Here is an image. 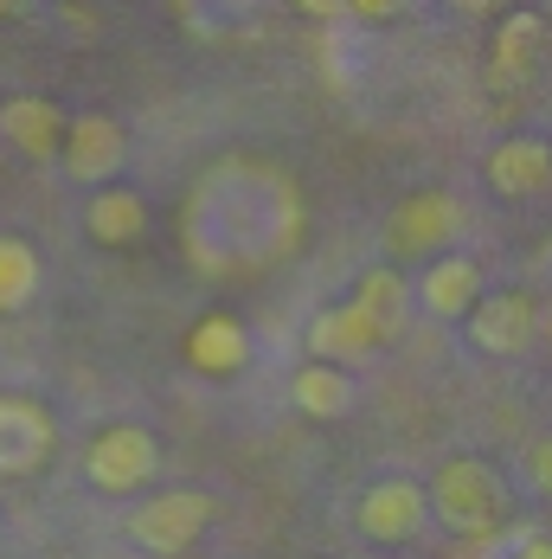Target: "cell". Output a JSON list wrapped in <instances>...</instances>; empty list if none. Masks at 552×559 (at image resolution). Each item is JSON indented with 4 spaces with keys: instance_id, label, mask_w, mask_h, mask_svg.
Wrapping results in <instances>:
<instances>
[{
    "instance_id": "cell-1",
    "label": "cell",
    "mask_w": 552,
    "mask_h": 559,
    "mask_svg": "<svg viewBox=\"0 0 552 559\" xmlns=\"http://www.w3.org/2000/svg\"><path fill=\"white\" fill-rule=\"evenodd\" d=\"M424 496H431L443 527L463 534V540H489L501 527V514H507V483H501L495 463H482V456H449Z\"/></svg>"
},
{
    "instance_id": "cell-2",
    "label": "cell",
    "mask_w": 552,
    "mask_h": 559,
    "mask_svg": "<svg viewBox=\"0 0 552 559\" xmlns=\"http://www.w3.org/2000/svg\"><path fill=\"white\" fill-rule=\"evenodd\" d=\"M84 469H91V483H97L104 496H135V489L155 483L161 444H155V431H142V425H104V431L91 438Z\"/></svg>"
},
{
    "instance_id": "cell-3",
    "label": "cell",
    "mask_w": 552,
    "mask_h": 559,
    "mask_svg": "<svg viewBox=\"0 0 552 559\" xmlns=\"http://www.w3.org/2000/svg\"><path fill=\"white\" fill-rule=\"evenodd\" d=\"M206 527H213V496L206 489H167V496H148L129 514V534L148 554H187Z\"/></svg>"
},
{
    "instance_id": "cell-4",
    "label": "cell",
    "mask_w": 552,
    "mask_h": 559,
    "mask_svg": "<svg viewBox=\"0 0 552 559\" xmlns=\"http://www.w3.org/2000/svg\"><path fill=\"white\" fill-rule=\"evenodd\" d=\"M58 162L71 180H84V187H104L122 174L129 162V129L116 122V116L91 110V116H64V142H58Z\"/></svg>"
},
{
    "instance_id": "cell-5",
    "label": "cell",
    "mask_w": 552,
    "mask_h": 559,
    "mask_svg": "<svg viewBox=\"0 0 552 559\" xmlns=\"http://www.w3.org/2000/svg\"><path fill=\"white\" fill-rule=\"evenodd\" d=\"M456 231H463V206H456L443 187H424V193H411V200L392 206L386 251L392 258H431V251H443Z\"/></svg>"
},
{
    "instance_id": "cell-6",
    "label": "cell",
    "mask_w": 552,
    "mask_h": 559,
    "mask_svg": "<svg viewBox=\"0 0 552 559\" xmlns=\"http://www.w3.org/2000/svg\"><path fill=\"white\" fill-rule=\"evenodd\" d=\"M463 322H469V341H476L482 354L514 360V354H527L533 335H540V302H533L527 289H495V296H476Z\"/></svg>"
},
{
    "instance_id": "cell-7",
    "label": "cell",
    "mask_w": 552,
    "mask_h": 559,
    "mask_svg": "<svg viewBox=\"0 0 552 559\" xmlns=\"http://www.w3.org/2000/svg\"><path fill=\"white\" fill-rule=\"evenodd\" d=\"M424 521H431V496H424L418 483H405V476H386V483H373V489L360 496V534L380 540V547L418 540Z\"/></svg>"
},
{
    "instance_id": "cell-8",
    "label": "cell",
    "mask_w": 552,
    "mask_h": 559,
    "mask_svg": "<svg viewBox=\"0 0 552 559\" xmlns=\"http://www.w3.org/2000/svg\"><path fill=\"white\" fill-rule=\"evenodd\" d=\"M386 347V335H380V322L347 296V302H334V309H322L315 322H309V360H334V367H360V360H373Z\"/></svg>"
},
{
    "instance_id": "cell-9",
    "label": "cell",
    "mask_w": 552,
    "mask_h": 559,
    "mask_svg": "<svg viewBox=\"0 0 552 559\" xmlns=\"http://www.w3.org/2000/svg\"><path fill=\"white\" fill-rule=\"evenodd\" d=\"M52 456V418L39 399H0V476H33Z\"/></svg>"
},
{
    "instance_id": "cell-10",
    "label": "cell",
    "mask_w": 552,
    "mask_h": 559,
    "mask_svg": "<svg viewBox=\"0 0 552 559\" xmlns=\"http://www.w3.org/2000/svg\"><path fill=\"white\" fill-rule=\"evenodd\" d=\"M411 296H418V309H424L431 322H463V316H469V302L482 296V264H476V258H463V251L431 258Z\"/></svg>"
},
{
    "instance_id": "cell-11",
    "label": "cell",
    "mask_w": 552,
    "mask_h": 559,
    "mask_svg": "<svg viewBox=\"0 0 552 559\" xmlns=\"http://www.w3.org/2000/svg\"><path fill=\"white\" fill-rule=\"evenodd\" d=\"M482 180L495 187L501 200H527V193L552 187V148L540 142V135H507V142H495V148H489Z\"/></svg>"
},
{
    "instance_id": "cell-12",
    "label": "cell",
    "mask_w": 552,
    "mask_h": 559,
    "mask_svg": "<svg viewBox=\"0 0 552 559\" xmlns=\"http://www.w3.org/2000/svg\"><path fill=\"white\" fill-rule=\"evenodd\" d=\"M84 231L104 245V251H122V245H142L148 238V200L135 187H97L91 206H84Z\"/></svg>"
},
{
    "instance_id": "cell-13",
    "label": "cell",
    "mask_w": 552,
    "mask_h": 559,
    "mask_svg": "<svg viewBox=\"0 0 552 559\" xmlns=\"http://www.w3.org/2000/svg\"><path fill=\"white\" fill-rule=\"evenodd\" d=\"M0 135H7L26 162H58L64 110H58L52 97H7V110H0Z\"/></svg>"
},
{
    "instance_id": "cell-14",
    "label": "cell",
    "mask_w": 552,
    "mask_h": 559,
    "mask_svg": "<svg viewBox=\"0 0 552 559\" xmlns=\"http://www.w3.org/2000/svg\"><path fill=\"white\" fill-rule=\"evenodd\" d=\"M187 360H193L200 373H213V380L244 373V360H251L244 322H238V316H225V309H213L206 322H193V335H187Z\"/></svg>"
},
{
    "instance_id": "cell-15",
    "label": "cell",
    "mask_w": 552,
    "mask_h": 559,
    "mask_svg": "<svg viewBox=\"0 0 552 559\" xmlns=\"http://www.w3.org/2000/svg\"><path fill=\"white\" fill-rule=\"evenodd\" d=\"M289 399H296V412H309V418H347V412H353V380H347V367H334V360H309V367L289 380Z\"/></svg>"
},
{
    "instance_id": "cell-16",
    "label": "cell",
    "mask_w": 552,
    "mask_h": 559,
    "mask_svg": "<svg viewBox=\"0 0 552 559\" xmlns=\"http://www.w3.org/2000/svg\"><path fill=\"white\" fill-rule=\"evenodd\" d=\"M540 39H547V20L540 13H507L495 33V78L501 84H514L533 58H540Z\"/></svg>"
},
{
    "instance_id": "cell-17",
    "label": "cell",
    "mask_w": 552,
    "mask_h": 559,
    "mask_svg": "<svg viewBox=\"0 0 552 559\" xmlns=\"http://www.w3.org/2000/svg\"><path fill=\"white\" fill-rule=\"evenodd\" d=\"M353 302L380 322V335H398L405 329V309H411V289H405V277L398 271H367V277L353 283Z\"/></svg>"
},
{
    "instance_id": "cell-18",
    "label": "cell",
    "mask_w": 552,
    "mask_h": 559,
    "mask_svg": "<svg viewBox=\"0 0 552 559\" xmlns=\"http://www.w3.org/2000/svg\"><path fill=\"white\" fill-rule=\"evenodd\" d=\"M33 289H39V251H33L26 238H7V231H0V316L26 309Z\"/></svg>"
},
{
    "instance_id": "cell-19",
    "label": "cell",
    "mask_w": 552,
    "mask_h": 559,
    "mask_svg": "<svg viewBox=\"0 0 552 559\" xmlns=\"http://www.w3.org/2000/svg\"><path fill=\"white\" fill-rule=\"evenodd\" d=\"M527 483H533L540 496H552V438H540V444L527 450Z\"/></svg>"
},
{
    "instance_id": "cell-20",
    "label": "cell",
    "mask_w": 552,
    "mask_h": 559,
    "mask_svg": "<svg viewBox=\"0 0 552 559\" xmlns=\"http://www.w3.org/2000/svg\"><path fill=\"white\" fill-rule=\"evenodd\" d=\"M411 0H347V13L353 20H367V26H380V20H398Z\"/></svg>"
},
{
    "instance_id": "cell-21",
    "label": "cell",
    "mask_w": 552,
    "mask_h": 559,
    "mask_svg": "<svg viewBox=\"0 0 552 559\" xmlns=\"http://www.w3.org/2000/svg\"><path fill=\"white\" fill-rule=\"evenodd\" d=\"M514 559H552V534H520L514 540Z\"/></svg>"
},
{
    "instance_id": "cell-22",
    "label": "cell",
    "mask_w": 552,
    "mask_h": 559,
    "mask_svg": "<svg viewBox=\"0 0 552 559\" xmlns=\"http://www.w3.org/2000/svg\"><path fill=\"white\" fill-rule=\"evenodd\" d=\"M296 13H309V20H340L347 0H296Z\"/></svg>"
},
{
    "instance_id": "cell-23",
    "label": "cell",
    "mask_w": 552,
    "mask_h": 559,
    "mask_svg": "<svg viewBox=\"0 0 552 559\" xmlns=\"http://www.w3.org/2000/svg\"><path fill=\"white\" fill-rule=\"evenodd\" d=\"M33 0H0V20H13V13H26Z\"/></svg>"
},
{
    "instance_id": "cell-24",
    "label": "cell",
    "mask_w": 552,
    "mask_h": 559,
    "mask_svg": "<svg viewBox=\"0 0 552 559\" xmlns=\"http://www.w3.org/2000/svg\"><path fill=\"white\" fill-rule=\"evenodd\" d=\"M540 335L552 341V302H547V309H540Z\"/></svg>"
},
{
    "instance_id": "cell-25",
    "label": "cell",
    "mask_w": 552,
    "mask_h": 559,
    "mask_svg": "<svg viewBox=\"0 0 552 559\" xmlns=\"http://www.w3.org/2000/svg\"><path fill=\"white\" fill-rule=\"evenodd\" d=\"M463 7H476V13H482V7H501V0H463Z\"/></svg>"
}]
</instances>
